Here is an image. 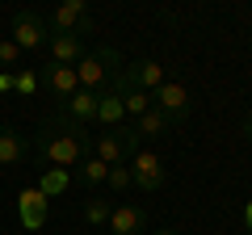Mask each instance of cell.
Listing matches in <instances>:
<instances>
[{
    "instance_id": "obj_4",
    "label": "cell",
    "mask_w": 252,
    "mask_h": 235,
    "mask_svg": "<svg viewBox=\"0 0 252 235\" xmlns=\"http://www.w3.org/2000/svg\"><path fill=\"white\" fill-rule=\"evenodd\" d=\"M46 26H51V34H76V38H84V34H93V13H89L84 0H63L59 9L46 17Z\"/></svg>"
},
{
    "instance_id": "obj_15",
    "label": "cell",
    "mask_w": 252,
    "mask_h": 235,
    "mask_svg": "<svg viewBox=\"0 0 252 235\" xmlns=\"http://www.w3.org/2000/svg\"><path fill=\"white\" fill-rule=\"evenodd\" d=\"M17 210H21V223H26L30 231H38V227L46 223V198H42L38 189H26V193H21V198H17Z\"/></svg>"
},
{
    "instance_id": "obj_22",
    "label": "cell",
    "mask_w": 252,
    "mask_h": 235,
    "mask_svg": "<svg viewBox=\"0 0 252 235\" xmlns=\"http://www.w3.org/2000/svg\"><path fill=\"white\" fill-rule=\"evenodd\" d=\"M105 185H109L114 193H126V189H130V168H126V164H118V168H109Z\"/></svg>"
},
{
    "instance_id": "obj_6",
    "label": "cell",
    "mask_w": 252,
    "mask_h": 235,
    "mask_svg": "<svg viewBox=\"0 0 252 235\" xmlns=\"http://www.w3.org/2000/svg\"><path fill=\"white\" fill-rule=\"evenodd\" d=\"M152 105L160 109L164 118H168L172 126H181V122L189 118V109H193V101H189V88H185V84H177V80H164L160 88L152 92Z\"/></svg>"
},
{
    "instance_id": "obj_5",
    "label": "cell",
    "mask_w": 252,
    "mask_h": 235,
    "mask_svg": "<svg viewBox=\"0 0 252 235\" xmlns=\"http://www.w3.org/2000/svg\"><path fill=\"white\" fill-rule=\"evenodd\" d=\"M9 38L21 46V51H42V46H46V38H51V26H46V17H42V13L21 9L17 17H13Z\"/></svg>"
},
{
    "instance_id": "obj_27",
    "label": "cell",
    "mask_w": 252,
    "mask_h": 235,
    "mask_svg": "<svg viewBox=\"0 0 252 235\" xmlns=\"http://www.w3.org/2000/svg\"><path fill=\"white\" fill-rule=\"evenodd\" d=\"M152 235H181V231H172V227H164V231H152Z\"/></svg>"
},
{
    "instance_id": "obj_20",
    "label": "cell",
    "mask_w": 252,
    "mask_h": 235,
    "mask_svg": "<svg viewBox=\"0 0 252 235\" xmlns=\"http://www.w3.org/2000/svg\"><path fill=\"white\" fill-rule=\"evenodd\" d=\"M67 181H72V172L46 168V172H42V185H38V193H42V198H59V193L67 189Z\"/></svg>"
},
{
    "instance_id": "obj_24",
    "label": "cell",
    "mask_w": 252,
    "mask_h": 235,
    "mask_svg": "<svg viewBox=\"0 0 252 235\" xmlns=\"http://www.w3.org/2000/svg\"><path fill=\"white\" fill-rule=\"evenodd\" d=\"M0 92H13V72H0Z\"/></svg>"
},
{
    "instance_id": "obj_25",
    "label": "cell",
    "mask_w": 252,
    "mask_h": 235,
    "mask_svg": "<svg viewBox=\"0 0 252 235\" xmlns=\"http://www.w3.org/2000/svg\"><path fill=\"white\" fill-rule=\"evenodd\" d=\"M244 227H248V235H252V202H244Z\"/></svg>"
},
{
    "instance_id": "obj_9",
    "label": "cell",
    "mask_w": 252,
    "mask_h": 235,
    "mask_svg": "<svg viewBox=\"0 0 252 235\" xmlns=\"http://www.w3.org/2000/svg\"><path fill=\"white\" fill-rule=\"evenodd\" d=\"M105 227H109V235H143L147 231V210L135 206V202H122V206H114Z\"/></svg>"
},
{
    "instance_id": "obj_16",
    "label": "cell",
    "mask_w": 252,
    "mask_h": 235,
    "mask_svg": "<svg viewBox=\"0 0 252 235\" xmlns=\"http://www.w3.org/2000/svg\"><path fill=\"white\" fill-rule=\"evenodd\" d=\"M130 126H135V135H139V139H164V135H172V130H177V126H172V122H168V118H164L156 105L147 109L143 118H135Z\"/></svg>"
},
{
    "instance_id": "obj_1",
    "label": "cell",
    "mask_w": 252,
    "mask_h": 235,
    "mask_svg": "<svg viewBox=\"0 0 252 235\" xmlns=\"http://www.w3.org/2000/svg\"><path fill=\"white\" fill-rule=\"evenodd\" d=\"M30 151H38V160L51 164V168H63V172H76V164L89 160L93 151V139L84 135V126H76L72 118L55 114L46 122H38V135L30 139Z\"/></svg>"
},
{
    "instance_id": "obj_14",
    "label": "cell",
    "mask_w": 252,
    "mask_h": 235,
    "mask_svg": "<svg viewBox=\"0 0 252 235\" xmlns=\"http://www.w3.org/2000/svg\"><path fill=\"white\" fill-rule=\"evenodd\" d=\"M97 97H101V92H89V88H76L72 97L63 101V114L72 118L76 126H89V122H97Z\"/></svg>"
},
{
    "instance_id": "obj_11",
    "label": "cell",
    "mask_w": 252,
    "mask_h": 235,
    "mask_svg": "<svg viewBox=\"0 0 252 235\" xmlns=\"http://www.w3.org/2000/svg\"><path fill=\"white\" fill-rule=\"evenodd\" d=\"M46 51H51V63H63V67H76L84 59V38H76V34H51L46 38Z\"/></svg>"
},
{
    "instance_id": "obj_13",
    "label": "cell",
    "mask_w": 252,
    "mask_h": 235,
    "mask_svg": "<svg viewBox=\"0 0 252 235\" xmlns=\"http://www.w3.org/2000/svg\"><path fill=\"white\" fill-rule=\"evenodd\" d=\"M122 76H126L130 84H135V88H143V92H156L164 80H168V76H164V67L156 63V59H139V63L122 67Z\"/></svg>"
},
{
    "instance_id": "obj_2",
    "label": "cell",
    "mask_w": 252,
    "mask_h": 235,
    "mask_svg": "<svg viewBox=\"0 0 252 235\" xmlns=\"http://www.w3.org/2000/svg\"><path fill=\"white\" fill-rule=\"evenodd\" d=\"M118 72H122V55H118L114 46H97V51H89L80 63H76V84L89 88V92H105Z\"/></svg>"
},
{
    "instance_id": "obj_18",
    "label": "cell",
    "mask_w": 252,
    "mask_h": 235,
    "mask_svg": "<svg viewBox=\"0 0 252 235\" xmlns=\"http://www.w3.org/2000/svg\"><path fill=\"white\" fill-rule=\"evenodd\" d=\"M105 176H109V164H101L97 155H89V160H80V164H76V181H80V185H89V189L105 185Z\"/></svg>"
},
{
    "instance_id": "obj_8",
    "label": "cell",
    "mask_w": 252,
    "mask_h": 235,
    "mask_svg": "<svg viewBox=\"0 0 252 235\" xmlns=\"http://www.w3.org/2000/svg\"><path fill=\"white\" fill-rule=\"evenodd\" d=\"M38 80H42V88L51 92L55 101H67L80 84H76V67H63V63H46L38 67Z\"/></svg>"
},
{
    "instance_id": "obj_21",
    "label": "cell",
    "mask_w": 252,
    "mask_h": 235,
    "mask_svg": "<svg viewBox=\"0 0 252 235\" xmlns=\"http://www.w3.org/2000/svg\"><path fill=\"white\" fill-rule=\"evenodd\" d=\"M21 55H26V51H21V46L13 42V38H4V42H0V72L17 67V63H21Z\"/></svg>"
},
{
    "instance_id": "obj_19",
    "label": "cell",
    "mask_w": 252,
    "mask_h": 235,
    "mask_svg": "<svg viewBox=\"0 0 252 235\" xmlns=\"http://www.w3.org/2000/svg\"><path fill=\"white\" fill-rule=\"evenodd\" d=\"M109 214H114V206H109V198H101V193H89L84 198V218H89L93 227H105Z\"/></svg>"
},
{
    "instance_id": "obj_17",
    "label": "cell",
    "mask_w": 252,
    "mask_h": 235,
    "mask_svg": "<svg viewBox=\"0 0 252 235\" xmlns=\"http://www.w3.org/2000/svg\"><path fill=\"white\" fill-rule=\"evenodd\" d=\"M97 122H101V126H122V122H126V109H122V101H118V92L114 88H105V92H101V97H97Z\"/></svg>"
},
{
    "instance_id": "obj_28",
    "label": "cell",
    "mask_w": 252,
    "mask_h": 235,
    "mask_svg": "<svg viewBox=\"0 0 252 235\" xmlns=\"http://www.w3.org/2000/svg\"><path fill=\"white\" fill-rule=\"evenodd\" d=\"M248 34H252V29H248Z\"/></svg>"
},
{
    "instance_id": "obj_7",
    "label": "cell",
    "mask_w": 252,
    "mask_h": 235,
    "mask_svg": "<svg viewBox=\"0 0 252 235\" xmlns=\"http://www.w3.org/2000/svg\"><path fill=\"white\" fill-rule=\"evenodd\" d=\"M126 168H130V185H139L143 193H156L164 185V176H168V172H164V160L156 151H147V147H139Z\"/></svg>"
},
{
    "instance_id": "obj_12",
    "label": "cell",
    "mask_w": 252,
    "mask_h": 235,
    "mask_svg": "<svg viewBox=\"0 0 252 235\" xmlns=\"http://www.w3.org/2000/svg\"><path fill=\"white\" fill-rule=\"evenodd\" d=\"M30 155V135H21L17 126H0V168H13Z\"/></svg>"
},
{
    "instance_id": "obj_26",
    "label": "cell",
    "mask_w": 252,
    "mask_h": 235,
    "mask_svg": "<svg viewBox=\"0 0 252 235\" xmlns=\"http://www.w3.org/2000/svg\"><path fill=\"white\" fill-rule=\"evenodd\" d=\"M244 139H248V143H252V114L244 118Z\"/></svg>"
},
{
    "instance_id": "obj_10",
    "label": "cell",
    "mask_w": 252,
    "mask_h": 235,
    "mask_svg": "<svg viewBox=\"0 0 252 235\" xmlns=\"http://www.w3.org/2000/svg\"><path fill=\"white\" fill-rule=\"evenodd\" d=\"M109 88L118 92V101H122V109H126V118H130V122H135V118H143L147 109H152V92H143V88H135V84L126 80L122 72L114 76V84H109Z\"/></svg>"
},
{
    "instance_id": "obj_3",
    "label": "cell",
    "mask_w": 252,
    "mask_h": 235,
    "mask_svg": "<svg viewBox=\"0 0 252 235\" xmlns=\"http://www.w3.org/2000/svg\"><path fill=\"white\" fill-rule=\"evenodd\" d=\"M143 147V139L135 135V126L130 122H122V126H109L105 135L93 139V151H97L101 164H109V168H118V164H130V155Z\"/></svg>"
},
{
    "instance_id": "obj_23",
    "label": "cell",
    "mask_w": 252,
    "mask_h": 235,
    "mask_svg": "<svg viewBox=\"0 0 252 235\" xmlns=\"http://www.w3.org/2000/svg\"><path fill=\"white\" fill-rule=\"evenodd\" d=\"M34 88H38V67H26V72L13 76V92H26V97H30Z\"/></svg>"
}]
</instances>
